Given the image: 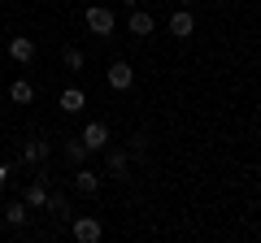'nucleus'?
<instances>
[{
    "label": "nucleus",
    "instance_id": "obj_1",
    "mask_svg": "<svg viewBox=\"0 0 261 243\" xmlns=\"http://www.w3.org/2000/svg\"><path fill=\"white\" fill-rule=\"evenodd\" d=\"M87 31L92 35H113V9L109 5H92L87 9Z\"/></svg>",
    "mask_w": 261,
    "mask_h": 243
},
{
    "label": "nucleus",
    "instance_id": "obj_2",
    "mask_svg": "<svg viewBox=\"0 0 261 243\" xmlns=\"http://www.w3.org/2000/svg\"><path fill=\"white\" fill-rule=\"evenodd\" d=\"M79 139L87 143V152H105V148H109V126H105V122H87Z\"/></svg>",
    "mask_w": 261,
    "mask_h": 243
},
{
    "label": "nucleus",
    "instance_id": "obj_3",
    "mask_svg": "<svg viewBox=\"0 0 261 243\" xmlns=\"http://www.w3.org/2000/svg\"><path fill=\"white\" fill-rule=\"evenodd\" d=\"M70 230H74V239H79V243H100L105 226L96 222V217H74V222H70Z\"/></svg>",
    "mask_w": 261,
    "mask_h": 243
},
{
    "label": "nucleus",
    "instance_id": "obj_4",
    "mask_svg": "<svg viewBox=\"0 0 261 243\" xmlns=\"http://www.w3.org/2000/svg\"><path fill=\"white\" fill-rule=\"evenodd\" d=\"M105 78H109L113 92H126V87L135 83V70H130V61H113V66L105 70Z\"/></svg>",
    "mask_w": 261,
    "mask_h": 243
},
{
    "label": "nucleus",
    "instance_id": "obj_5",
    "mask_svg": "<svg viewBox=\"0 0 261 243\" xmlns=\"http://www.w3.org/2000/svg\"><path fill=\"white\" fill-rule=\"evenodd\" d=\"M126 26H130V35H135V39H148L152 31H157V22H152V13H148V9H130Z\"/></svg>",
    "mask_w": 261,
    "mask_h": 243
},
{
    "label": "nucleus",
    "instance_id": "obj_6",
    "mask_svg": "<svg viewBox=\"0 0 261 243\" xmlns=\"http://www.w3.org/2000/svg\"><path fill=\"white\" fill-rule=\"evenodd\" d=\"M9 56L18 61V66H31V61H35V39L13 35V39H9Z\"/></svg>",
    "mask_w": 261,
    "mask_h": 243
},
{
    "label": "nucleus",
    "instance_id": "obj_7",
    "mask_svg": "<svg viewBox=\"0 0 261 243\" xmlns=\"http://www.w3.org/2000/svg\"><path fill=\"white\" fill-rule=\"evenodd\" d=\"M105 161H109L113 178H126V169H130V152L126 148H105Z\"/></svg>",
    "mask_w": 261,
    "mask_h": 243
},
{
    "label": "nucleus",
    "instance_id": "obj_8",
    "mask_svg": "<svg viewBox=\"0 0 261 243\" xmlns=\"http://www.w3.org/2000/svg\"><path fill=\"white\" fill-rule=\"evenodd\" d=\"M192 31H196V18L187 9H178L174 18H170V35H174V39H192Z\"/></svg>",
    "mask_w": 261,
    "mask_h": 243
},
{
    "label": "nucleus",
    "instance_id": "obj_9",
    "mask_svg": "<svg viewBox=\"0 0 261 243\" xmlns=\"http://www.w3.org/2000/svg\"><path fill=\"white\" fill-rule=\"evenodd\" d=\"M22 200H27V208H48V187L44 183H27Z\"/></svg>",
    "mask_w": 261,
    "mask_h": 243
},
{
    "label": "nucleus",
    "instance_id": "obj_10",
    "mask_svg": "<svg viewBox=\"0 0 261 243\" xmlns=\"http://www.w3.org/2000/svg\"><path fill=\"white\" fill-rule=\"evenodd\" d=\"M22 161H27V165H39V161H48V143H44V139L22 143Z\"/></svg>",
    "mask_w": 261,
    "mask_h": 243
},
{
    "label": "nucleus",
    "instance_id": "obj_11",
    "mask_svg": "<svg viewBox=\"0 0 261 243\" xmlns=\"http://www.w3.org/2000/svg\"><path fill=\"white\" fill-rule=\"evenodd\" d=\"M83 104H87L83 87H65V92H61V109H65V113H79Z\"/></svg>",
    "mask_w": 261,
    "mask_h": 243
},
{
    "label": "nucleus",
    "instance_id": "obj_12",
    "mask_svg": "<svg viewBox=\"0 0 261 243\" xmlns=\"http://www.w3.org/2000/svg\"><path fill=\"white\" fill-rule=\"evenodd\" d=\"M9 100L13 104H31L35 100V87H31L27 78H18V83H9Z\"/></svg>",
    "mask_w": 261,
    "mask_h": 243
},
{
    "label": "nucleus",
    "instance_id": "obj_13",
    "mask_svg": "<svg viewBox=\"0 0 261 243\" xmlns=\"http://www.w3.org/2000/svg\"><path fill=\"white\" fill-rule=\"evenodd\" d=\"M74 187H79V196H92V191L100 187V178H96L92 169H83V165H79V174H74Z\"/></svg>",
    "mask_w": 261,
    "mask_h": 243
},
{
    "label": "nucleus",
    "instance_id": "obj_14",
    "mask_svg": "<svg viewBox=\"0 0 261 243\" xmlns=\"http://www.w3.org/2000/svg\"><path fill=\"white\" fill-rule=\"evenodd\" d=\"M65 161H70V165H83L87 161V143L83 139H65Z\"/></svg>",
    "mask_w": 261,
    "mask_h": 243
},
{
    "label": "nucleus",
    "instance_id": "obj_15",
    "mask_svg": "<svg viewBox=\"0 0 261 243\" xmlns=\"http://www.w3.org/2000/svg\"><path fill=\"white\" fill-rule=\"evenodd\" d=\"M5 217H9V226H27V217H31V208H27V200H13V204L5 208Z\"/></svg>",
    "mask_w": 261,
    "mask_h": 243
},
{
    "label": "nucleus",
    "instance_id": "obj_16",
    "mask_svg": "<svg viewBox=\"0 0 261 243\" xmlns=\"http://www.w3.org/2000/svg\"><path fill=\"white\" fill-rule=\"evenodd\" d=\"M83 61H87V56L79 52L74 44H70V48H61V66H65V70H83Z\"/></svg>",
    "mask_w": 261,
    "mask_h": 243
},
{
    "label": "nucleus",
    "instance_id": "obj_17",
    "mask_svg": "<svg viewBox=\"0 0 261 243\" xmlns=\"http://www.w3.org/2000/svg\"><path fill=\"white\" fill-rule=\"evenodd\" d=\"M48 208H53L57 217H70V200L65 196H48Z\"/></svg>",
    "mask_w": 261,
    "mask_h": 243
},
{
    "label": "nucleus",
    "instance_id": "obj_18",
    "mask_svg": "<svg viewBox=\"0 0 261 243\" xmlns=\"http://www.w3.org/2000/svg\"><path fill=\"white\" fill-rule=\"evenodd\" d=\"M144 148H148V139L144 135H130V157H144Z\"/></svg>",
    "mask_w": 261,
    "mask_h": 243
},
{
    "label": "nucleus",
    "instance_id": "obj_19",
    "mask_svg": "<svg viewBox=\"0 0 261 243\" xmlns=\"http://www.w3.org/2000/svg\"><path fill=\"white\" fill-rule=\"evenodd\" d=\"M5 183H9V169H5V165H0V191H5Z\"/></svg>",
    "mask_w": 261,
    "mask_h": 243
},
{
    "label": "nucleus",
    "instance_id": "obj_20",
    "mask_svg": "<svg viewBox=\"0 0 261 243\" xmlns=\"http://www.w3.org/2000/svg\"><path fill=\"white\" fill-rule=\"evenodd\" d=\"M122 5H140V0H122Z\"/></svg>",
    "mask_w": 261,
    "mask_h": 243
},
{
    "label": "nucleus",
    "instance_id": "obj_21",
    "mask_svg": "<svg viewBox=\"0 0 261 243\" xmlns=\"http://www.w3.org/2000/svg\"><path fill=\"white\" fill-rule=\"evenodd\" d=\"M178 5H196V0H178Z\"/></svg>",
    "mask_w": 261,
    "mask_h": 243
}]
</instances>
